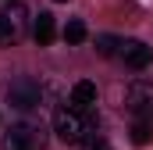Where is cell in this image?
Returning <instances> with one entry per match:
<instances>
[{"label": "cell", "mask_w": 153, "mask_h": 150, "mask_svg": "<svg viewBox=\"0 0 153 150\" xmlns=\"http://www.w3.org/2000/svg\"><path fill=\"white\" fill-rule=\"evenodd\" d=\"M53 132H57V140H64V143H82L89 132H96V125L93 122H85V114L75 111L71 104H64V107H57L53 111Z\"/></svg>", "instance_id": "obj_1"}, {"label": "cell", "mask_w": 153, "mask_h": 150, "mask_svg": "<svg viewBox=\"0 0 153 150\" xmlns=\"http://www.w3.org/2000/svg\"><path fill=\"white\" fill-rule=\"evenodd\" d=\"M125 107L135 114V122H153V82L135 79L125 89Z\"/></svg>", "instance_id": "obj_2"}, {"label": "cell", "mask_w": 153, "mask_h": 150, "mask_svg": "<svg viewBox=\"0 0 153 150\" xmlns=\"http://www.w3.org/2000/svg\"><path fill=\"white\" fill-rule=\"evenodd\" d=\"M39 100H43V89H39L36 79H29V75L14 79L7 86V104L18 107V111H32V107H39Z\"/></svg>", "instance_id": "obj_3"}, {"label": "cell", "mask_w": 153, "mask_h": 150, "mask_svg": "<svg viewBox=\"0 0 153 150\" xmlns=\"http://www.w3.org/2000/svg\"><path fill=\"white\" fill-rule=\"evenodd\" d=\"M39 147H43V136H39L36 125H29V122L11 125L4 132V140H0V150H39Z\"/></svg>", "instance_id": "obj_4"}, {"label": "cell", "mask_w": 153, "mask_h": 150, "mask_svg": "<svg viewBox=\"0 0 153 150\" xmlns=\"http://www.w3.org/2000/svg\"><path fill=\"white\" fill-rule=\"evenodd\" d=\"M25 7L22 4H11L0 11V46H14L18 39L25 36Z\"/></svg>", "instance_id": "obj_5"}, {"label": "cell", "mask_w": 153, "mask_h": 150, "mask_svg": "<svg viewBox=\"0 0 153 150\" xmlns=\"http://www.w3.org/2000/svg\"><path fill=\"white\" fill-rule=\"evenodd\" d=\"M121 57H125V64L132 72H143L153 61V46H146L143 39H121Z\"/></svg>", "instance_id": "obj_6"}, {"label": "cell", "mask_w": 153, "mask_h": 150, "mask_svg": "<svg viewBox=\"0 0 153 150\" xmlns=\"http://www.w3.org/2000/svg\"><path fill=\"white\" fill-rule=\"evenodd\" d=\"M93 104H96V82H89V79L75 82V86H71V107L85 114Z\"/></svg>", "instance_id": "obj_7"}, {"label": "cell", "mask_w": 153, "mask_h": 150, "mask_svg": "<svg viewBox=\"0 0 153 150\" xmlns=\"http://www.w3.org/2000/svg\"><path fill=\"white\" fill-rule=\"evenodd\" d=\"M32 36H36L39 46H46V43H53V36H57V25H53V14H39L36 18V25H32Z\"/></svg>", "instance_id": "obj_8"}, {"label": "cell", "mask_w": 153, "mask_h": 150, "mask_svg": "<svg viewBox=\"0 0 153 150\" xmlns=\"http://www.w3.org/2000/svg\"><path fill=\"white\" fill-rule=\"evenodd\" d=\"M132 143H135V147L153 143V122H135V125H132Z\"/></svg>", "instance_id": "obj_9"}, {"label": "cell", "mask_w": 153, "mask_h": 150, "mask_svg": "<svg viewBox=\"0 0 153 150\" xmlns=\"http://www.w3.org/2000/svg\"><path fill=\"white\" fill-rule=\"evenodd\" d=\"M82 39H85V22H82V18H71V22L64 25V43L75 46V43H82Z\"/></svg>", "instance_id": "obj_10"}, {"label": "cell", "mask_w": 153, "mask_h": 150, "mask_svg": "<svg viewBox=\"0 0 153 150\" xmlns=\"http://www.w3.org/2000/svg\"><path fill=\"white\" fill-rule=\"evenodd\" d=\"M96 50H100L103 57H114V54H121V39L103 32V36H96Z\"/></svg>", "instance_id": "obj_11"}, {"label": "cell", "mask_w": 153, "mask_h": 150, "mask_svg": "<svg viewBox=\"0 0 153 150\" xmlns=\"http://www.w3.org/2000/svg\"><path fill=\"white\" fill-rule=\"evenodd\" d=\"M78 150H111V143H107V140H103L100 132H89V136H85V140L78 143Z\"/></svg>", "instance_id": "obj_12"}]
</instances>
